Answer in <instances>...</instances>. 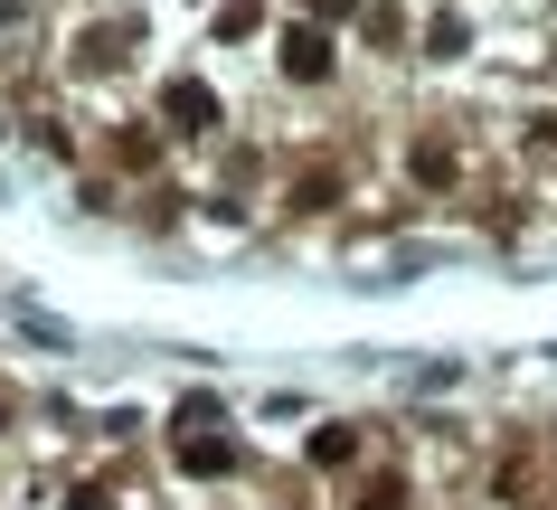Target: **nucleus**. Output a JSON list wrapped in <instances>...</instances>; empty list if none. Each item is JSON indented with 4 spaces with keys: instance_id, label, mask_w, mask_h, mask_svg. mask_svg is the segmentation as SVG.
<instances>
[{
    "instance_id": "nucleus-1",
    "label": "nucleus",
    "mask_w": 557,
    "mask_h": 510,
    "mask_svg": "<svg viewBox=\"0 0 557 510\" xmlns=\"http://www.w3.org/2000/svg\"><path fill=\"white\" fill-rule=\"evenodd\" d=\"M284 58H294V76H331V38L322 29H294V38H284Z\"/></svg>"
},
{
    "instance_id": "nucleus-2",
    "label": "nucleus",
    "mask_w": 557,
    "mask_h": 510,
    "mask_svg": "<svg viewBox=\"0 0 557 510\" xmlns=\"http://www.w3.org/2000/svg\"><path fill=\"white\" fill-rule=\"evenodd\" d=\"M161 114H171L180 133H199V123L218 114V104H208V86H171V104H161Z\"/></svg>"
}]
</instances>
